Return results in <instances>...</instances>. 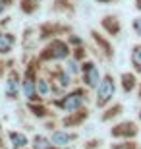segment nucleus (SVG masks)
Returning a JSON list of instances; mask_svg holds the SVG:
<instances>
[{
    "mask_svg": "<svg viewBox=\"0 0 141 149\" xmlns=\"http://www.w3.org/2000/svg\"><path fill=\"white\" fill-rule=\"evenodd\" d=\"M114 95V81L112 77H104L103 81H101V85H99V99H97V105L103 107L106 101L110 99Z\"/></svg>",
    "mask_w": 141,
    "mask_h": 149,
    "instance_id": "obj_1",
    "label": "nucleus"
},
{
    "mask_svg": "<svg viewBox=\"0 0 141 149\" xmlns=\"http://www.w3.org/2000/svg\"><path fill=\"white\" fill-rule=\"evenodd\" d=\"M50 52H47L44 54V58H64V56H68V47H66L62 41H54V43L50 45Z\"/></svg>",
    "mask_w": 141,
    "mask_h": 149,
    "instance_id": "obj_2",
    "label": "nucleus"
},
{
    "mask_svg": "<svg viewBox=\"0 0 141 149\" xmlns=\"http://www.w3.org/2000/svg\"><path fill=\"white\" fill-rule=\"evenodd\" d=\"M81 101H83L81 91H76V93L68 95V97H66L60 105H62V109H66V111H74V109H77V107L81 105Z\"/></svg>",
    "mask_w": 141,
    "mask_h": 149,
    "instance_id": "obj_3",
    "label": "nucleus"
},
{
    "mask_svg": "<svg viewBox=\"0 0 141 149\" xmlns=\"http://www.w3.org/2000/svg\"><path fill=\"white\" fill-rule=\"evenodd\" d=\"M83 70H85V81H87V85H89V87H95V85L99 83V70L93 66L91 62H87Z\"/></svg>",
    "mask_w": 141,
    "mask_h": 149,
    "instance_id": "obj_4",
    "label": "nucleus"
},
{
    "mask_svg": "<svg viewBox=\"0 0 141 149\" xmlns=\"http://www.w3.org/2000/svg\"><path fill=\"white\" fill-rule=\"evenodd\" d=\"M128 134H131V136L135 134V126L130 124V122H128V124H120L118 128L112 130V136H128Z\"/></svg>",
    "mask_w": 141,
    "mask_h": 149,
    "instance_id": "obj_5",
    "label": "nucleus"
},
{
    "mask_svg": "<svg viewBox=\"0 0 141 149\" xmlns=\"http://www.w3.org/2000/svg\"><path fill=\"white\" fill-rule=\"evenodd\" d=\"M10 139H12V145H14V149H19V147H23V145L27 143L25 136H22V134H16V132L10 134Z\"/></svg>",
    "mask_w": 141,
    "mask_h": 149,
    "instance_id": "obj_6",
    "label": "nucleus"
},
{
    "mask_svg": "<svg viewBox=\"0 0 141 149\" xmlns=\"http://www.w3.org/2000/svg\"><path fill=\"white\" fill-rule=\"evenodd\" d=\"M12 43H14L12 35H0V52H8L12 49Z\"/></svg>",
    "mask_w": 141,
    "mask_h": 149,
    "instance_id": "obj_7",
    "label": "nucleus"
},
{
    "mask_svg": "<svg viewBox=\"0 0 141 149\" xmlns=\"http://www.w3.org/2000/svg\"><path fill=\"white\" fill-rule=\"evenodd\" d=\"M6 93H8V97H16V93H17V81H16V76H12L10 79H8V83H6Z\"/></svg>",
    "mask_w": 141,
    "mask_h": 149,
    "instance_id": "obj_8",
    "label": "nucleus"
},
{
    "mask_svg": "<svg viewBox=\"0 0 141 149\" xmlns=\"http://www.w3.org/2000/svg\"><path fill=\"white\" fill-rule=\"evenodd\" d=\"M131 62H133L135 70L141 72V47H135V49H133V52H131Z\"/></svg>",
    "mask_w": 141,
    "mask_h": 149,
    "instance_id": "obj_9",
    "label": "nucleus"
},
{
    "mask_svg": "<svg viewBox=\"0 0 141 149\" xmlns=\"http://www.w3.org/2000/svg\"><path fill=\"white\" fill-rule=\"evenodd\" d=\"M23 89H25V95H27L29 99H35V91H33V79H31V76H27Z\"/></svg>",
    "mask_w": 141,
    "mask_h": 149,
    "instance_id": "obj_10",
    "label": "nucleus"
},
{
    "mask_svg": "<svg viewBox=\"0 0 141 149\" xmlns=\"http://www.w3.org/2000/svg\"><path fill=\"white\" fill-rule=\"evenodd\" d=\"M35 149H52V145L44 138H35Z\"/></svg>",
    "mask_w": 141,
    "mask_h": 149,
    "instance_id": "obj_11",
    "label": "nucleus"
},
{
    "mask_svg": "<svg viewBox=\"0 0 141 149\" xmlns=\"http://www.w3.org/2000/svg\"><path fill=\"white\" fill-rule=\"evenodd\" d=\"M68 136H66V134H54V136H52V141H54V143H58V145H64V143H68Z\"/></svg>",
    "mask_w": 141,
    "mask_h": 149,
    "instance_id": "obj_12",
    "label": "nucleus"
},
{
    "mask_svg": "<svg viewBox=\"0 0 141 149\" xmlns=\"http://www.w3.org/2000/svg\"><path fill=\"white\" fill-rule=\"evenodd\" d=\"M133 76H124V87H126V91H130V89H133Z\"/></svg>",
    "mask_w": 141,
    "mask_h": 149,
    "instance_id": "obj_13",
    "label": "nucleus"
},
{
    "mask_svg": "<svg viewBox=\"0 0 141 149\" xmlns=\"http://www.w3.org/2000/svg\"><path fill=\"white\" fill-rule=\"evenodd\" d=\"M133 29H135L137 33H139V35H141V17H137L135 22H133Z\"/></svg>",
    "mask_w": 141,
    "mask_h": 149,
    "instance_id": "obj_14",
    "label": "nucleus"
},
{
    "mask_svg": "<svg viewBox=\"0 0 141 149\" xmlns=\"http://www.w3.org/2000/svg\"><path fill=\"white\" fill-rule=\"evenodd\" d=\"M39 91H41V93H47V91H49V85L44 81H39Z\"/></svg>",
    "mask_w": 141,
    "mask_h": 149,
    "instance_id": "obj_15",
    "label": "nucleus"
},
{
    "mask_svg": "<svg viewBox=\"0 0 141 149\" xmlns=\"http://www.w3.org/2000/svg\"><path fill=\"white\" fill-rule=\"evenodd\" d=\"M137 6H139V8H141V0H139V2H137Z\"/></svg>",
    "mask_w": 141,
    "mask_h": 149,
    "instance_id": "obj_16",
    "label": "nucleus"
}]
</instances>
